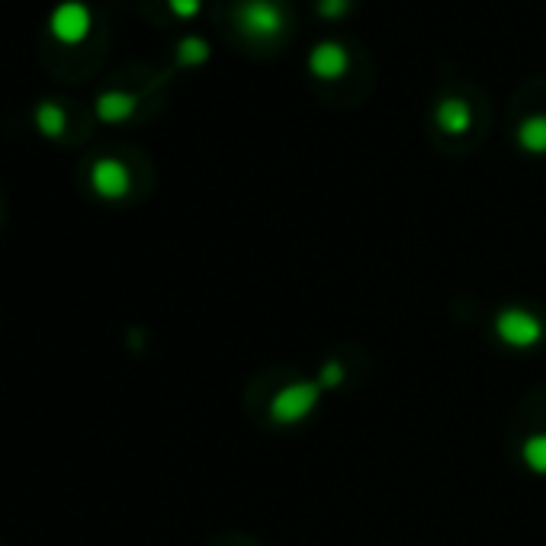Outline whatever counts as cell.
Returning a JSON list of instances; mask_svg holds the SVG:
<instances>
[{"label":"cell","mask_w":546,"mask_h":546,"mask_svg":"<svg viewBox=\"0 0 546 546\" xmlns=\"http://www.w3.org/2000/svg\"><path fill=\"white\" fill-rule=\"evenodd\" d=\"M235 26L241 36L267 42L286 29V13L277 0H241L235 7Z\"/></svg>","instance_id":"obj_1"},{"label":"cell","mask_w":546,"mask_h":546,"mask_svg":"<svg viewBox=\"0 0 546 546\" xmlns=\"http://www.w3.org/2000/svg\"><path fill=\"white\" fill-rule=\"evenodd\" d=\"M90 29H94V17L84 0H62L49 17V33L65 45H81Z\"/></svg>","instance_id":"obj_2"},{"label":"cell","mask_w":546,"mask_h":546,"mask_svg":"<svg viewBox=\"0 0 546 546\" xmlns=\"http://www.w3.org/2000/svg\"><path fill=\"white\" fill-rule=\"evenodd\" d=\"M351 71V49L338 39H322L309 52V74L318 81H341Z\"/></svg>","instance_id":"obj_3"},{"label":"cell","mask_w":546,"mask_h":546,"mask_svg":"<svg viewBox=\"0 0 546 546\" xmlns=\"http://www.w3.org/2000/svg\"><path fill=\"white\" fill-rule=\"evenodd\" d=\"M90 187H94V193L103 196V200H123L132 187L129 168L119 158H100L94 161V168H90Z\"/></svg>","instance_id":"obj_4"},{"label":"cell","mask_w":546,"mask_h":546,"mask_svg":"<svg viewBox=\"0 0 546 546\" xmlns=\"http://www.w3.org/2000/svg\"><path fill=\"white\" fill-rule=\"evenodd\" d=\"M498 338L511 347H530L540 341V322L530 312L511 309L498 315Z\"/></svg>","instance_id":"obj_5"},{"label":"cell","mask_w":546,"mask_h":546,"mask_svg":"<svg viewBox=\"0 0 546 546\" xmlns=\"http://www.w3.org/2000/svg\"><path fill=\"white\" fill-rule=\"evenodd\" d=\"M434 119H437V126H441V132L463 135V132H469V126H473V110H469V103L460 97H444L437 103Z\"/></svg>","instance_id":"obj_6"},{"label":"cell","mask_w":546,"mask_h":546,"mask_svg":"<svg viewBox=\"0 0 546 546\" xmlns=\"http://www.w3.org/2000/svg\"><path fill=\"white\" fill-rule=\"evenodd\" d=\"M135 106H139V100H135V94H129V90H103L97 97V116L103 123L116 126V123H126L135 113Z\"/></svg>","instance_id":"obj_7"},{"label":"cell","mask_w":546,"mask_h":546,"mask_svg":"<svg viewBox=\"0 0 546 546\" xmlns=\"http://www.w3.org/2000/svg\"><path fill=\"white\" fill-rule=\"evenodd\" d=\"M312 402H315V392L309 386L286 389L283 396L277 399V405H273V415H277L280 421H296V418H302L309 412Z\"/></svg>","instance_id":"obj_8"},{"label":"cell","mask_w":546,"mask_h":546,"mask_svg":"<svg viewBox=\"0 0 546 546\" xmlns=\"http://www.w3.org/2000/svg\"><path fill=\"white\" fill-rule=\"evenodd\" d=\"M518 145L527 155H546V113L524 116L518 126Z\"/></svg>","instance_id":"obj_9"},{"label":"cell","mask_w":546,"mask_h":546,"mask_svg":"<svg viewBox=\"0 0 546 546\" xmlns=\"http://www.w3.org/2000/svg\"><path fill=\"white\" fill-rule=\"evenodd\" d=\"M33 123L42 135H49V139H58V135L65 132L68 126V116L62 110V103H55V100H42L36 103V110H33Z\"/></svg>","instance_id":"obj_10"},{"label":"cell","mask_w":546,"mask_h":546,"mask_svg":"<svg viewBox=\"0 0 546 546\" xmlns=\"http://www.w3.org/2000/svg\"><path fill=\"white\" fill-rule=\"evenodd\" d=\"M209 55H212V49H209V42L203 36H184V39L177 42V62L184 65V68L206 65Z\"/></svg>","instance_id":"obj_11"},{"label":"cell","mask_w":546,"mask_h":546,"mask_svg":"<svg viewBox=\"0 0 546 546\" xmlns=\"http://www.w3.org/2000/svg\"><path fill=\"white\" fill-rule=\"evenodd\" d=\"M315 7H318V17L335 23V20H344L347 13H351L354 0H315Z\"/></svg>","instance_id":"obj_12"},{"label":"cell","mask_w":546,"mask_h":546,"mask_svg":"<svg viewBox=\"0 0 546 546\" xmlns=\"http://www.w3.org/2000/svg\"><path fill=\"white\" fill-rule=\"evenodd\" d=\"M524 460H527L530 469H537V473H546V434L543 437H534V441H527Z\"/></svg>","instance_id":"obj_13"},{"label":"cell","mask_w":546,"mask_h":546,"mask_svg":"<svg viewBox=\"0 0 546 546\" xmlns=\"http://www.w3.org/2000/svg\"><path fill=\"white\" fill-rule=\"evenodd\" d=\"M168 7L177 20H193L203 10V0H168Z\"/></svg>","instance_id":"obj_14"}]
</instances>
